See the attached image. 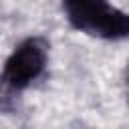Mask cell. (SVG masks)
I'll use <instances>...</instances> for the list:
<instances>
[{
  "instance_id": "cell-3",
  "label": "cell",
  "mask_w": 129,
  "mask_h": 129,
  "mask_svg": "<svg viewBox=\"0 0 129 129\" xmlns=\"http://www.w3.org/2000/svg\"><path fill=\"white\" fill-rule=\"evenodd\" d=\"M127 85H129V71H127Z\"/></svg>"
},
{
  "instance_id": "cell-2",
  "label": "cell",
  "mask_w": 129,
  "mask_h": 129,
  "mask_svg": "<svg viewBox=\"0 0 129 129\" xmlns=\"http://www.w3.org/2000/svg\"><path fill=\"white\" fill-rule=\"evenodd\" d=\"M48 50L42 38H26L22 40L4 64V83L12 89H24L32 81H36L46 67Z\"/></svg>"
},
{
  "instance_id": "cell-1",
  "label": "cell",
  "mask_w": 129,
  "mask_h": 129,
  "mask_svg": "<svg viewBox=\"0 0 129 129\" xmlns=\"http://www.w3.org/2000/svg\"><path fill=\"white\" fill-rule=\"evenodd\" d=\"M69 22L87 34L101 38L129 36V12L113 8L107 0H62Z\"/></svg>"
}]
</instances>
